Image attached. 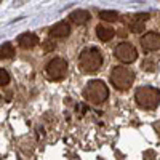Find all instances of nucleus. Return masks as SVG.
I'll return each instance as SVG.
<instances>
[{
  "label": "nucleus",
  "mask_w": 160,
  "mask_h": 160,
  "mask_svg": "<svg viewBox=\"0 0 160 160\" xmlns=\"http://www.w3.org/2000/svg\"><path fill=\"white\" fill-rule=\"evenodd\" d=\"M83 96L93 104H102L109 96L108 85L101 80H90L83 90Z\"/></svg>",
  "instance_id": "7ed1b4c3"
},
{
  "label": "nucleus",
  "mask_w": 160,
  "mask_h": 160,
  "mask_svg": "<svg viewBox=\"0 0 160 160\" xmlns=\"http://www.w3.org/2000/svg\"><path fill=\"white\" fill-rule=\"evenodd\" d=\"M144 19H141L138 15L131 19V22H130V29H131V32H135V34H139V32H142L144 31Z\"/></svg>",
  "instance_id": "f8f14e48"
},
{
  "label": "nucleus",
  "mask_w": 160,
  "mask_h": 160,
  "mask_svg": "<svg viewBox=\"0 0 160 160\" xmlns=\"http://www.w3.org/2000/svg\"><path fill=\"white\" fill-rule=\"evenodd\" d=\"M141 69H142V71H149V72H152V71L155 69V62H154V61H142Z\"/></svg>",
  "instance_id": "dca6fc26"
},
{
  "label": "nucleus",
  "mask_w": 160,
  "mask_h": 160,
  "mask_svg": "<svg viewBox=\"0 0 160 160\" xmlns=\"http://www.w3.org/2000/svg\"><path fill=\"white\" fill-rule=\"evenodd\" d=\"M8 82H10V75H8V72L2 68V69H0V85L5 87V85H8Z\"/></svg>",
  "instance_id": "2eb2a0df"
},
{
  "label": "nucleus",
  "mask_w": 160,
  "mask_h": 160,
  "mask_svg": "<svg viewBox=\"0 0 160 160\" xmlns=\"http://www.w3.org/2000/svg\"><path fill=\"white\" fill-rule=\"evenodd\" d=\"M18 43L24 50H32L34 47L38 45V37L35 34H32V32H24V34H21L18 37Z\"/></svg>",
  "instance_id": "6e6552de"
},
{
  "label": "nucleus",
  "mask_w": 160,
  "mask_h": 160,
  "mask_svg": "<svg viewBox=\"0 0 160 160\" xmlns=\"http://www.w3.org/2000/svg\"><path fill=\"white\" fill-rule=\"evenodd\" d=\"M69 18H71V21L74 24L82 26V24H85L90 19V13L87 10H75V11H72L71 15H69Z\"/></svg>",
  "instance_id": "9d476101"
},
{
  "label": "nucleus",
  "mask_w": 160,
  "mask_h": 160,
  "mask_svg": "<svg viewBox=\"0 0 160 160\" xmlns=\"http://www.w3.org/2000/svg\"><path fill=\"white\" fill-rule=\"evenodd\" d=\"M99 18H101L102 21L114 22V21H117V19H118V13H117V11H114V10H104V11H101V13H99Z\"/></svg>",
  "instance_id": "ddd939ff"
},
{
  "label": "nucleus",
  "mask_w": 160,
  "mask_h": 160,
  "mask_svg": "<svg viewBox=\"0 0 160 160\" xmlns=\"http://www.w3.org/2000/svg\"><path fill=\"white\" fill-rule=\"evenodd\" d=\"M55 48H56V42H53V40H47V42H43V50L47 53L55 51Z\"/></svg>",
  "instance_id": "f3484780"
},
{
  "label": "nucleus",
  "mask_w": 160,
  "mask_h": 160,
  "mask_svg": "<svg viewBox=\"0 0 160 160\" xmlns=\"http://www.w3.org/2000/svg\"><path fill=\"white\" fill-rule=\"evenodd\" d=\"M96 35L99 40H102V42H109V40L115 35V31L112 28H109V26H98L96 28Z\"/></svg>",
  "instance_id": "9b49d317"
},
{
  "label": "nucleus",
  "mask_w": 160,
  "mask_h": 160,
  "mask_svg": "<svg viewBox=\"0 0 160 160\" xmlns=\"http://www.w3.org/2000/svg\"><path fill=\"white\" fill-rule=\"evenodd\" d=\"M141 47L146 51L160 50V35L157 32H148L141 37Z\"/></svg>",
  "instance_id": "0eeeda50"
},
{
  "label": "nucleus",
  "mask_w": 160,
  "mask_h": 160,
  "mask_svg": "<svg viewBox=\"0 0 160 160\" xmlns=\"http://www.w3.org/2000/svg\"><path fill=\"white\" fill-rule=\"evenodd\" d=\"M78 66L85 74H91L96 72L101 66H102V55L98 48H85L80 53L78 58Z\"/></svg>",
  "instance_id": "f257e3e1"
},
{
  "label": "nucleus",
  "mask_w": 160,
  "mask_h": 160,
  "mask_svg": "<svg viewBox=\"0 0 160 160\" xmlns=\"http://www.w3.org/2000/svg\"><path fill=\"white\" fill-rule=\"evenodd\" d=\"M111 82L120 91L130 90L133 82H135V74H133L131 69L120 68V66H118V68H114V71L111 72Z\"/></svg>",
  "instance_id": "20e7f679"
},
{
  "label": "nucleus",
  "mask_w": 160,
  "mask_h": 160,
  "mask_svg": "<svg viewBox=\"0 0 160 160\" xmlns=\"http://www.w3.org/2000/svg\"><path fill=\"white\" fill-rule=\"evenodd\" d=\"M115 58L118 61L125 62V64H130V62H135L136 61L138 51H136V48L133 47L131 43H120L115 48Z\"/></svg>",
  "instance_id": "423d86ee"
},
{
  "label": "nucleus",
  "mask_w": 160,
  "mask_h": 160,
  "mask_svg": "<svg viewBox=\"0 0 160 160\" xmlns=\"http://www.w3.org/2000/svg\"><path fill=\"white\" fill-rule=\"evenodd\" d=\"M47 74L51 80H62L68 74V61L62 58H55L47 64Z\"/></svg>",
  "instance_id": "39448f33"
},
{
  "label": "nucleus",
  "mask_w": 160,
  "mask_h": 160,
  "mask_svg": "<svg viewBox=\"0 0 160 160\" xmlns=\"http://www.w3.org/2000/svg\"><path fill=\"white\" fill-rule=\"evenodd\" d=\"M13 55H15V48H13V45L10 42H5L2 45V48H0V56L2 58H11Z\"/></svg>",
  "instance_id": "4468645a"
},
{
  "label": "nucleus",
  "mask_w": 160,
  "mask_h": 160,
  "mask_svg": "<svg viewBox=\"0 0 160 160\" xmlns=\"http://www.w3.org/2000/svg\"><path fill=\"white\" fill-rule=\"evenodd\" d=\"M136 102L142 109H155L160 102V91L154 87H139L136 90Z\"/></svg>",
  "instance_id": "f03ea898"
},
{
  "label": "nucleus",
  "mask_w": 160,
  "mask_h": 160,
  "mask_svg": "<svg viewBox=\"0 0 160 160\" xmlns=\"http://www.w3.org/2000/svg\"><path fill=\"white\" fill-rule=\"evenodd\" d=\"M69 34H71V26H69V22H66V21L56 22L50 29V35L55 37V38H64V37H68Z\"/></svg>",
  "instance_id": "1a4fd4ad"
}]
</instances>
